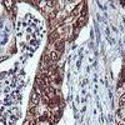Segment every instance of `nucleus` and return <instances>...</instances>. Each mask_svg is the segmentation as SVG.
<instances>
[{
  "label": "nucleus",
  "instance_id": "0eeeda50",
  "mask_svg": "<svg viewBox=\"0 0 125 125\" xmlns=\"http://www.w3.org/2000/svg\"><path fill=\"white\" fill-rule=\"evenodd\" d=\"M124 121H125V118H124Z\"/></svg>",
  "mask_w": 125,
  "mask_h": 125
},
{
  "label": "nucleus",
  "instance_id": "20e7f679",
  "mask_svg": "<svg viewBox=\"0 0 125 125\" xmlns=\"http://www.w3.org/2000/svg\"><path fill=\"white\" fill-rule=\"evenodd\" d=\"M55 48L58 49L59 53H61V51L64 50V43H62V41H59V43H56V44H55Z\"/></svg>",
  "mask_w": 125,
  "mask_h": 125
},
{
  "label": "nucleus",
  "instance_id": "39448f33",
  "mask_svg": "<svg viewBox=\"0 0 125 125\" xmlns=\"http://www.w3.org/2000/svg\"><path fill=\"white\" fill-rule=\"evenodd\" d=\"M85 23V15H81L80 18H79V20H78V23H76V25L79 26V28H81L83 26V24Z\"/></svg>",
  "mask_w": 125,
  "mask_h": 125
},
{
  "label": "nucleus",
  "instance_id": "423d86ee",
  "mask_svg": "<svg viewBox=\"0 0 125 125\" xmlns=\"http://www.w3.org/2000/svg\"><path fill=\"white\" fill-rule=\"evenodd\" d=\"M5 4H6V6H8V8L10 9V6H11V1H6Z\"/></svg>",
  "mask_w": 125,
  "mask_h": 125
},
{
  "label": "nucleus",
  "instance_id": "7ed1b4c3",
  "mask_svg": "<svg viewBox=\"0 0 125 125\" xmlns=\"http://www.w3.org/2000/svg\"><path fill=\"white\" fill-rule=\"evenodd\" d=\"M44 95L48 96V98H54V95H55L54 88H53V86H46V88L44 89Z\"/></svg>",
  "mask_w": 125,
  "mask_h": 125
},
{
  "label": "nucleus",
  "instance_id": "f257e3e1",
  "mask_svg": "<svg viewBox=\"0 0 125 125\" xmlns=\"http://www.w3.org/2000/svg\"><path fill=\"white\" fill-rule=\"evenodd\" d=\"M46 60H50V61H58L60 59V53L59 51H51L49 55L45 56Z\"/></svg>",
  "mask_w": 125,
  "mask_h": 125
},
{
  "label": "nucleus",
  "instance_id": "f03ea898",
  "mask_svg": "<svg viewBox=\"0 0 125 125\" xmlns=\"http://www.w3.org/2000/svg\"><path fill=\"white\" fill-rule=\"evenodd\" d=\"M38 103H39V94L33 93V94H31V96H30V106L35 108L38 105Z\"/></svg>",
  "mask_w": 125,
  "mask_h": 125
}]
</instances>
